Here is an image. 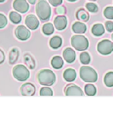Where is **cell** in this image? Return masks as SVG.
<instances>
[{
    "label": "cell",
    "instance_id": "4fadbf2b",
    "mask_svg": "<svg viewBox=\"0 0 113 127\" xmlns=\"http://www.w3.org/2000/svg\"><path fill=\"white\" fill-rule=\"evenodd\" d=\"M63 57L65 61H67L68 63L74 62L76 59V54H75V50H73L70 48H67L63 52Z\"/></svg>",
    "mask_w": 113,
    "mask_h": 127
},
{
    "label": "cell",
    "instance_id": "836d02e7",
    "mask_svg": "<svg viewBox=\"0 0 113 127\" xmlns=\"http://www.w3.org/2000/svg\"><path fill=\"white\" fill-rule=\"evenodd\" d=\"M5 61V55L2 50L0 49V65Z\"/></svg>",
    "mask_w": 113,
    "mask_h": 127
},
{
    "label": "cell",
    "instance_id": "8d00e7d4",
    "mask_svg": "<svg viewBox=\"0 0 113 127\" xmlns=\"http://www.w3.org/2000/svg\"><path fill=\"white\" fill-rule=\"evenodd\" d=\"M5 0H0V3H3V2H4L5 1Z\"/></svg>",
    "mask_w": 113,
    "mask_h": 127
},
{
    "label": "cell",
    "instance_id": "9c48e42d",
    "mask_svg": "<svg viewBox=\"0 0 113 127\" xmlns=\"http://www.w3.org/2000/svg\"><path fill=\"white\" fill-rule=\"evenodd\" d=\"M13 8L16 12L24 14L27 12L29 9V5L26 0H14L13 2Z\"/></svg>",
    "mask_w": 113,
    "mask_h": 127
},
{
    "label": "cell",
    "instance_id": "484cf974",
    "mask_svg": "<svg viewBox=\"0 0 113 127\" xmlns=\"http://www.w3.org/2000/svg\"><path fill=\"white\" fill-rule=\"evenodd\" d=\"M91 58L89 53L87 52H83L80 55V61L83 65H88L90 63Z\"/></svg>",
    "mask_w": 113,
    "mask_h": 127
},
{
    "label": "cell",
    "instance_id": "cb8c5ba5",
    "mask_svg": "<svg viewBox=\"0 0 113 127\" xmlns=\"http://www.w3.org/2000/svg\"><path fill=\"white\" fill-rule=\"evenodd\" d=\"M97 90L95 86L91 84H86L85 86V94L88 95V96H94L96 94Z\"/></svg>",
    "mask_w": 113,
    "mask_h": 127
},
{
    "label": "cell",
    "instance_id": "e575fe53",
    "mask_svg": "<svg viewBox=\"0 0 113 127\" xmlns=\"http://www.w3.org/2000/svg\"><path fill=\"white\" fill-rule=\"evenodd\" d=\"M28 2L30 3L31 4H32V5H33V4H35V2H36L37 0H27Z\"/></svg>",
    "mask_w": 113,
    "mask_h": 127
},
{
    "label": "cell",
    "instance_id": "d6986e66",
    "mask_svg": "<svg viewBox=\"0 0 113 127\" xmlns=\"http://www.w3.org/2000/svg\"><path fill=\"white\" fill-rule=\"evenodd\" d=\"M51 66L54 69H60L62 67V66L64 65V61L62 60V57H60V56H55L51 59Z\"/></svg>",
    "mask_w": 113,
    "mask_h": 127
},
{
    "label": "cell",
    "instance_id": "52a82bcc",
    "mask_svg": "<svg viewBox=\"0 0 113 127\" xmlns=\"http://www.w3.org/2000/svg\"><path fill=\"white\" fill-rule=\"evenodd\" d=\"M65 95L67 96H83L81 88L74 84H69L65 88Z\"/></svg>",
    "mask_w": 113,
    "mask_h": 127
},
{
    "label": "cell",
    "instance_id": "f1b7e54d",
    "mask_svg": "<svg viewBox=\"0 0 113 127\" xmlns=\"http://www.w3.org/2000/svg\"><path fill=\"white\" fill-rule=\"evenodd\" d=\"M40 95L41 96H52L53 91L49 87H43L40 90Z\"/></svg>",
    "mask_w": 113,
    "mask_h": 127
},
{
    "label": "cell",
    "instance_id": "f35d334b",
    "mask_svg": "<svg viewBox=\"0 0 113 127\" xmlns=\"http://www.w3.org/2000/svg\"><path fill=\"white\" fill-rule=\"evenodd\" d=\"M90 1H95L96 0H90Z\"/></svg>",
    "mask_w": 113,
    "mask_h": 127
},
{
    "label": "cell",
    "instance_id": "ac0fdd59",
    "mask_svg": "<svg viewBox=\"0 0 113 127\" xmlns=\"http://www.w3.org/2000/svg\"><path fill=\"white\" fill-rule=\"evenodd\" d=\"M76 18L79 21L88 22L90 19V14L84 9H80L76 13Z\"/></svg>",
    "mask_w": 113,
    "mask_h": 127
},
{
    "label": "cell",
    "instance_id": "f546056e",
    "mask_svg": "<svg viewBox=\"0 0 113 127\" xmlns=\"http://www.w3.org/2000/svg\"><path fill=\"white\" fill-rule=\"evenodd\" d=\"M8 24V19L5 15L0 14V29L4 28Z\"/></svg>",
    "mask_w": 113,
    "mask_h": 127
},
{
    "label": "cell",
    "instance_id": "1f68e13d",
    "mask_svg": "<svg viewBox=\"0 0 113 127\" xmlns=\"http://www.w3.org/2000/svg\"><path fill=\"white\" fill-rule=\"evenodd\" d=\"M55 12L56 14H63L66 13V8H64V6H59L55 9Z\"/></svg>",
    "mask_w": 113,
    "mask_h": 127
},
{
    "label": "cell",
    "instance_id": "ffe728a7",
    "mask_svg": "<svg viewBox=\"0 0 113 127\" xmlns=\"http://www.w3.org/2000/svg\"><path fill=\"white\" fill-rule=\"evenodd\" d=\"M62 39L59 36H54L51 37L49 41V46L53 49H58L62 46Z\"/></svg>",
    "mask_w": 113,
    "mask_h": 127
},
{
    "label": "cell",
    "instance_id": "8992f818",
    "mask_svg": "<svg viewBox=\"0 0 113 127\" xmlns=\"http://www.w3.org/2000/svg\"><path fill=\"white\" fill-rule=\"evenodd\" d=\"M97 50L102 55H108L113 52V42L108 39H103L98 43Z\"/></svg>",
    "mask_w": 113,
    "mask_h": 127
},
{
    "label": "cell",
    "instance_id": "30bf717a",
    "mask_svg": "<svg viewBox=\"0 0 113 127\" xmlns=\"http://www.w3.org/2000/svg\"><path fill=\"white\" fill-rule=\"evenodd\" d=\"M21 93L23 96H33L35 93V87L31 83H25L21 86Z\"/></svg>",
    "mask_w": 113,
    "mask_h": 127
},
{
    "label": "cell",
    "instance_id": "4dcf8cb0",
    "mask_svg": "<svg viewBox=\"0 0 113 127\" xmlns=\"http://www.w3.org/2000/svg\"><path fill=\"white\" fill-rule=\"evenodd\" d=\"M105 26L106 30L108 32H113V22L112 21H106L105 23Z\"/></svg>",
    "mask_w": 113,
    "mask_h": 127
},
{
    "label": "cell",
    "instance_id": "9a60e30c",
    "mask_svg": "<svg viewBox=\"0 0 113 127\" xmlns=\"http://www.w3.org/2000/svg\"><path fill=\"white\" fill-rule=\"evenodd\" d=\"M72 29L76 34H83L87 31V27L84 23L81 22H76L72 25Z\"/></svg>",
    "mask_w": 113,
    "mask_h": 127
},
{
    "label": "cell",
    "instance_id": "d4e9b609",
    "mask_svg": "<svg viewBox=\"0 0 113 127\" xmlns=\"http://www.w3.org/2000/svg\"><path fill=\"white\" fill-rule=\"evenodd\" d=\"M42 31L45 35H50L54 33V28L53 25L51 23H45L44 25V26L42 27Z\"/></svg>",
    "mask_w": 113,
    "mask_h": 127
},
{
    "label": "cell",
    "instance_id": "7c38bea8",
    "mask_svg": "<svg viewBox=\"0 0 113 127\" xmlns=\"http://www.w3.org/2000/svg\"><path fill=\"white\" fill-rule=\"evenodd\" d=\"M54 26L56 29L61 31L67 26V18L64 16H58L54 19Z\"/></svg>",
    "mask_w": 113,
    "mask_h": 127
},
{
    "label": "cell",
    "instance_id": "7a4b0ae2",
    "mask_svg": "<svg viewBox=\"0 0 113 127\" xmlns=\"http://www.w3.org/2000/svg\"><path fill=\"white\" fill-rule=\"evenodd\" d=\"M38 81L40 84L44 86H51L56 81V75L50 69H45L39 72L37 75Z\"/></svg>",
    "mask_w": 113,
    "mask_h": 127
},
{
    "label": "cell",
    "instance_id": "277c9868",
    "mask_svg": "<svg viewBox=\"0 0 113 127\" xmlns=\"http://www.w3.org/2000/svg\"><path fill=\"white\" fill-rule=\"evenodd\" d=\"M71 45L76 50L84 51L89 47V41L84 35H75L71 38Z\"/></svg>",
    "mask_w": 113,
    "mask_h": 127
},
{
    "label": "cell",
    "instance_id": "8fae6325",
    "mask_svg": "<svg viewBox=\"0 0 113 127\" xmlns=\"http://www.w3.org/2000/svg\"><path fill=\"white\" fill-rule=\"evenodd\" d=\"M25 24L28 29L31 30H35L38 28L39 22L35 16L33 14H30L26 16L25 19Z\"/></svg>",
    "mask_w": 113,
    "mask_h": 127
},
{
    "label": "cell",
    "instance_id": "5bb4252c",
    "mask_svg": "<svg viewBox=\"0 0 113 127\" xmlns=\"http://www.w3.org/2000/svg\"><path fill=\"white\" fill-rule=\"evenodd\" d=\"M64 80L68 82H72L75 80L77 78V73L74 69H67L64 71V74H63Z\"/></svg>",
    "mask_w": 113,
    "mask_h": 127
},
{
    "label": "cell",
    "instance_id": "5b68a950",
    "mask_svg": "<svg viewBox=\"0 0 113 127\" xmlns=\"http://www.w3.org/2000/svg\"><path fill=\"white\" fill-rule=\"evenodd\" d=\"M14 78L20 82L27 80L30 76V72L25 66L23 65H17L14 67L12 70Z\"/></svg>",
    "mask_w": 113,
    "mask_h": 127
},
{
    "label": "cell",
    "instance_id": "d6a6232c",
    "mask_svg": "<svg viewBox=\"0 0 113 127\" xmlns=\"http://www.w3.org/2000/svg\"><path fill=\"white\" fill-rule=\"evenodd\" d=\"M48 1H49V3L51 4V5L54 7L59 6L62 3V0H48Z\"/></svg>",
    "mask_w": 113,
    "mask_h": 127
},
{
    "label": "cell",
    "instance_id": "4316f807",
    "mask_svg": "<svg viewBox=\"0 0 113 127\" xmlns=\"http://www.w3.org/2000/svg\"><path fill=\"white\" fill-rule=\"evenodd\" d=\"M85 7L88 9V10L91 13H96L98 12V5L95 3L92 2H89L86 3Z\"/></svg>",
    "mask_w": 113,
    "mask_h": 127
},
{
    "label": "cell",
    "instance_id": "e0dca14e",
    "mask_svg": "<svg viewBox=\"0 0 113 127\" xmlns=\"http://www.w3.org/2000/svg\"><path fill=\"white\" fill-rule=\"evenodd\" d=\"M19 57V50L16 48H14L11 50L9 53V63L10 65H14L18 61Z\"/></svg>",
    "mask_w": 113,
    "mask_h": 127
},
{
    "label": "cell",
    "instance_id": "603a6c76",
    "mask_svg": "<svg viewBox=\"0 0 113 127\" xmlns=\"http://www.w3.org/2000/svg\"><path fill=\"white\" fill-rule=\"evenodd\" d=\"M9 18L10 21L14 24L20 23L22 21V17L21 14H19L16 12H11L9 14Z\"/></svg>",
    "mask_w": 113,
    "mask_h": 127
},
{
    "label": "cell",
    "instance_id": "6da1fadb",
    "mask_svg": "<svg viewBox=\"0 0 113 127\" xmlns=\"http://www.w3.org/2000/svg\"><path fill=\"white\" fill-rule=\"evenodd\" d=\"M35 10L37 15L42 21L49 20L51 16V7L46 0H39L35 6Z\"/></svg>",
    "mask_w": 113,
    "mask_h": 127
},
{
    "label": "cell",
    "instance_id": "2e32d148",
    "mask_svg": "<svg viewBox=\"0 0 113 127\" xmlns=\"http://www.w3.org/2000/svg\"><path fill=\"white\" fill-rule=\"evenodd\" d=\"M104 32H105V29L102 24H95L91 29V33L95 36H101L104 33Z\"/></svg>",
    "mask_w": 113,
    "mask_h": 127
},
{
    "label": "cell",
    "instance_id": "d590c367",
    "mask_svg": "<svg viewBox=\"0 0 113 127\" xmlns=\"http://www.w3.org/2000/svg\"><path fill=\"white\" fill-rule=\"evenodd\" d=\"M68 1H69V2H75V1H76L77 0H67Z\"/></svg>",
    "mask_w": 113,
    "mask_h": 127
},
{
    "label": "cell",
    "instance_id": "74e56055",
    "mask_svg": "<svg viewBox=\"0 0 113 127\" xmlns=\"http://www.w3.org/2000/svg\"><path fill=\"white\" fill-rule=\"evenodd\" d=\"M111 38H112V39H113V33L112 34V35H111Z\"/></svg>",
    "mask_w": 113,
    "mask_h": 127
},
{
    "label": "cell",
    "instance_id": "ba28073f",
    "mask_svg": "<svg viewBox=\"0 0 113 127\" xmlns=\"http://www.w3.org/2000/svg\"><path fill=\"white\" fill-rule=\"evenodd\" d=\"M15 35L18 39L22 40V41H25L30 37L31 32L24 26L20 25L16 29Z\"/></svg>",
    "mask_w": 113,
    "mask_h": 127
},
{
    "label": "cell",
    "instance_id": "44dd1931",
    "mask_svg": "<svg viewBox=\"0 0 113 127\" xmlns=\"http://www.w3.org/2000/svg\"><path fill=\"white\" fill-rule=\"evenodd\" d=\"M24 62L27 67L30 69H34L35 67V62L33 57L29 54H25L24 55Z\"/></svg>",
    "mask_w": 113,
    "mask_h": 127
},
{
    "label": "cell",
    "instance_id": "7402d4cb",
    "mask_svg": "<svg viewBox=\"0 0 113 127\" xmlns=\"http://www.w3.org/2000/svg\"><path fill=\"white\" fill-rule=\"evenodd\" d=\"M104 82L108 88L113 87V71H110L106 74L104 78Z\"/></svg>",
    "mask_w": 113,
    "mask_h": 127
},
{
    "label": "cell",
    "instance_id": "83f0119b",
    "mask_svg": "<svg viewBox=\"0 0 113 127\" xmlns=\"http://www.w3.org/2000/svg\"><path fill=\"white\" fill-rule=\"evenodd\" d=\"M104 16L108 19H113V7L108 6L105 8L104 11Z\"/></svg>",
    "mask_w": 113,
    "mask_h": 127
},
{
    "label": "cell",
    "instance_id": "3957f363",
    "mask_svg": "<svg viewBox=\"0 0 113 127\" xmlns=\"http://www.w3.org/2000/svg\"><path fill=\"white\" fill-rule=\"evenodd\" d=\"M80 78L88 83H93L98 80L97 72L92 67L88 66H83L80 68Z\"/></svg>",
    "mask_w": 113,
    "mask_h": 127
}]
</instances>
